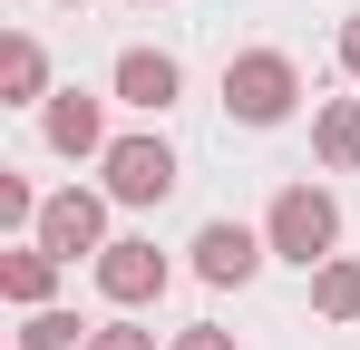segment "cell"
Here are the masks:
<instances>
[{"mask_svg":"<svg viewBox=\"0 0 360 350\" xmlns=\"http://www.w3.org/2000/svg\"><path fill=\"white\" fill-rule=\"evenodd\" d=\"M263 243H273V263L321 273V263L341 253V195H331V185H283V195L263 205Z\"/></svg>","mask_w":360,"mask_h":350,"instance_id":"obj_1","label":"cell"},{"mask_svg":"<svg viewBox=\"0 0 360 350\" xmlns=\"http://www.w3.org/2000/svg\"><path fill=\"white\" fill-rule=\"evenodd\" d=\"M292 108H302L292 49H234L224 58V117H234V127H283Z\"/></svg>","mask_w":360,"mask_h":350,"instance_id":"obj_2","label":"cell"},{"mask_svg":"<svg viewBox=\"0 0 360 350\" xmlns=\"http://www.w3.org/2000/svg\"><path fill=\"white\" fill-rule=\"evenodd\" d=\"M108 205H117L108 185H59V195L39 205V233H30V243H49L59 263H98V253L117 243V233H108Z\"/></svg>","mask_w":360,"mask_h":350,"instance_id":"obj_3","label":"cell"},{"mask_svg":"<svg viewBox=\"0 0 360 350\" xmlns=\"http://www.w3.org/2000/svg\"><path fill=\"white\" fill-rule=\"evenodd\" d=\"M88 283H98V302L108 311H146V302H166V283H176V263L146 243V233H117L98 263H88Z\"/></svg>","mask_w":360,"mask_h":350,"instance_id":"obj_4","label":"cell"},{"mask_svg":"<svg viewBox=\"0 0 360 350\" xmlns=\"http://www.w3.org/2000/svg\"><path fill=\"white\" fill-rule=\"evenodd\" d=\"M176 146H166V136H156V127H146V136H117V146H108V156H98V185H108V195H117V205H136V214H146V205H166V195H176Z\"/></svg>","mask_w":360,"mask_h":350,"instance_id":"obj_5","label":"cell"},{"mask_svg":"<svg viewBox=\"0 0 360 350\" xmlns=\"http://www.w3.org/2000/svg\"><path fill=\"white\" fill-rule=\"evenodd\" d=\"M195 253V283H214V292H243L263 263H273V243H263V224H234V214H214V224L185 243Z\"/></svg>","mask_w":360,"mask_h":350,"instance_id":"obj_6","label":"cell"},{"mask_svg":"<svg viewBox=\"0 0 360 350\" xmlns=\"http://www.w3.org/2000/svg\"><path fill=\"white\" fill-rule=\"evenodd\" d=\"M39 136H49V156L68 166H98L117 136H108V98H88V88H59L49 108H39Z\"/></svg>","mask_w":360,"mask_h":350,"instance_id":"obj_7","label":"cell"},{"mask_svg":"<svg viewBox=\"0 0 360 350\" xmlns=\"http://www.w3.org/2000/svg\"><path fill=\"white\" fill-rule=\"evenodd\" d=\"M108 98H117V108H136V117H166V108L185 98L176 49H117V68H108Z\"/></svg>","mask_w":360,"mask_h":350,"instance_id":"obj_8","label":"cell"},{"mask_svg":"<svg viewBox=\"0 0 360 350\" xmlns=\"http://www.w3.org/2000/svg\"><path fill=\"white\" fill-rule=\"evenodd\" d=\"M59 273H68L59 253L20 233V243L0 253V302H10V311H49V302H59Z\"/></svg>","mask_w":360,"mask_h":350,"instance_id":"obj_9","label":"cell"},{"mask_svg":"<svg viewBox=\"0 0 360 350\" xmlns=\"http://www.w3.org/2000/svg\"><path fill=\"white\" fill-rule=\"evenodd\" d=\"M59 88H49V49L30 39V30H10L0 39V108H49Z\"/></svg>","mask_w":360,"mask_h":350,"instance_id":"obj_10","label":"cell"},{"mask_svg":"<svg viewBox=\"0 0 360 350\" xmlns=\"http://www.w3.org/2000/svg\"><path fill=\"white\" fill-rule=\"evenodd\" d=\"M311 156L331 175L360 166V98H321V108H311Z\"/></svg>","mask_w":360,"mask_h":350,"instance_id":"obj_11","label":"cell"},{"mask_svg":"<svg viewBox=\"0 0 360 350\" xmlns=\"http://www.w3.org/2000/svg\"><path fill=\"white\" fill-rule=\"evenodd\" d=\"M311 311H321V321H360V263L351 253H331V263L311 273Z\"/></svg>","mask_w":360,"mask_h":350,"instance_id":"obj_12","label":"cell"},{"mask_svg":"<svg viewBox=\"0 0 360 350\" xmlns=\"http://www.w3.org/2000/svg\"><path fill=\"white\" fill-rule=\"evenodd\" d=\"M88 341H98V331H88L78 311H59V302H49V311H20V350H88Z\"/></svg>","mask_w":360,"mask_h":350,"instance_id":"obj_13","label":"cell"},{"mask_svg":"<svg viewBox=\"0 0 360 350\" xmlns=\"http://www.w3.org/2000/svg\"><path fill=\"white\" fill-rule=\"evenodd\" d=\"M39 205H49V195H30L20 175L0 166V224H10V233H39Z\"/></svg>","mask_w":360,"mask_h":350,"instance_id":"obj_14","label":"cell"},{"mask_svg":"<svg viewBox=\"0 0 360 350\" xmlns=\"http://www.w3.org/2000/svg\"><path fill=\"white\" fill-rule=\"evenodd\" d=\"M88 350H156V331H146V321H127V311H117V321H98V341H88Z\"/></svg>","mask_w":360,"mask_h":350,"instance_id":"obj_15","label":"cell"},{"mask_svg":"<svg viewBox=\"0 0 360 350\" xmlns=\"http://www.w3.org/2000/svg\"><path fill=\"white\" fill-rule=\"evenodd\" d=\"M166 350H243V341H234V331H224V321H185V331H176V341H166Z\"/></svg>","mask_w":360,"mask_h":350,"instance_id":"obj_16","label":"cell"},{"mask_svg":"<svg viewBox=\"0 0 360 350\" xmlns=\"http://www.w3.org/2000/svg\"><path fill=\"white\" fill-rule=\"evenodd\" d=\"M341 78H360V10L341 20Z\"/></svg>","mask_w":360,"mask_h":350,"instance_id":"obj_17","label":"cell"},{"mask_svg":"<svg viewBox=\"0 0 360 350\" xmlns=\"http://www.w3.org/2000/svg\"><path fill=\"white\" fill-rule=\"evenodd\" d=\"M136 10H166V0H136Z\"/></svg>","mask_w":360,"mask_h":350,"instance_id":"obj_18","label":"cell"},{"mask_svg":"<svg viewBox=\"0 0 360 350\" xmlns=\"http://www.w3.org/2000/svg\"><path fill=\"white\" fill-rule=\"evenodd\" d=\"M59 10H88V0H59Z\"/></svg>","mask_w":360,"mask_h":350,"instance_id":"obj_19","label":"cell"}]
</instances>
